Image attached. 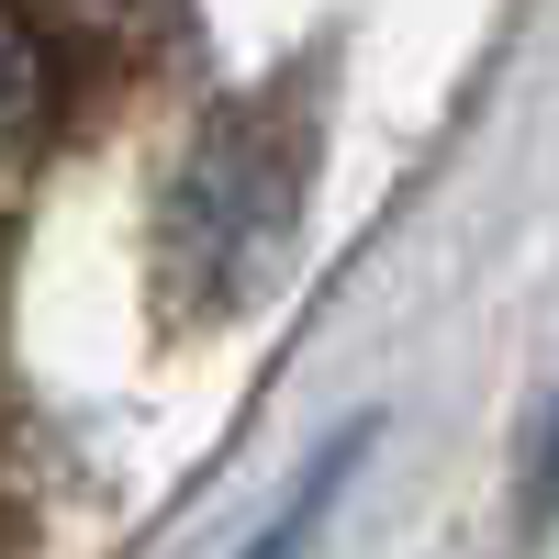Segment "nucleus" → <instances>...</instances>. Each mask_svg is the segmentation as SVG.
<instances>
[{"label":"nucleus","instance_id":"obj_1","mask_svg":"<svg viewBox=\"0 0 559 559\" xmlns=\"http://www.w3.org/2000/svg\"><path fill=\"white\" fill-rule=\"evenodd\" d=\"M292 213H302V146L258 112L213 123L191 146V168H179V191H168V292L191 313H224L247 280L280 269Z\"/></svg>","mask_w":559,"mask_h":559},{"label":"nucleus","instance_id":"obj_2","mask_svg":"<svg viewBox=\"0 0 559 559\" xmlns=\"http://www.w3.org/2000/svg\"><path fill=\"white\" fill-rule=\"evenodd\" d=\"M45 112V45H34V23H23V0H0V146Z\"/></svg>","mask_w":559,"mask_h":559},{"label":"nucleus","instance_id":"obj_3","mask_svg":"<svg viewBox=\"0 0 559 559\" xmlns=\"http://www.w3.org/2000/svg\"><path fill=\"white\" fill-rule=\"evenodd\" d=\"M358 448H369V437H336V448H324V459H313V471H302V492H292V503H280V526H269V537H258L247 559H292V548L313 537V515H324V492H336V481H347V459H358Z\"/></svg>","mask_w":559,"mask_h":559},{"label":"nucleus","instance_id":"obj_4","mask_svg":"<svg viewBox=\"0 0 559 559\" xmlns=\"http://www.w3.org/2000/svg\"><path fill=\"white\" fill-rule=\"evenodd\" d=\"M559 515V403L537 414V448H526V526Z\"/></svg>","mask_w":559,"mask_h":559}]
</instances>
